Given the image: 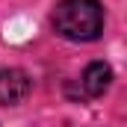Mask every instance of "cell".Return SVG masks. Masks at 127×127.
Returning <instances> with one entry per match:
<instances>
[{
	"label": "cell",
	"mask_w": 127,
	"mask_h": 127,
	"mask_svg": "<svg viewBox=\"0 0 127 127\" xmlns=\"http://www.w3.org/2000/svg\"><path fill=\"white\" fill-rule=\"evenodd\" d=\"M50 24L68 41H95L103 32V6L100 0H59Z\"/></svg>",
	"instance_id": "obj_1"
},
{
	"label": "cell",
	"mask_w": 127,
	"mask_h": 127,
	"mask_svg": "<svg viewBox=\"0 0 127 127\" xmlns=\"http://www.w3.org/2000/svg\"><path fill=\"white\" fill-rule=\"evenodd\" d=\"M32 92V80L21 68H0V106H18Z\"/></svg>",
	"instance_id": "obj_2"
},
{
	"label": "cell",
	"mask_w": 127,
	"mask_h": 127,
	"mask_svg": "<svg viewBox=\"0 0 127 127\" xmlns=\"http://www.w3.org/2000/svg\"><path fill=\"white\" fill-rule=\"evenodd\" d=\"M109 83H112V68L106 62L86 65V71H83V77H80V86H83V92L89 97H100L109 89Z\"/></svg>",
	"instance_id": "obj_3"
}]
</instances>
